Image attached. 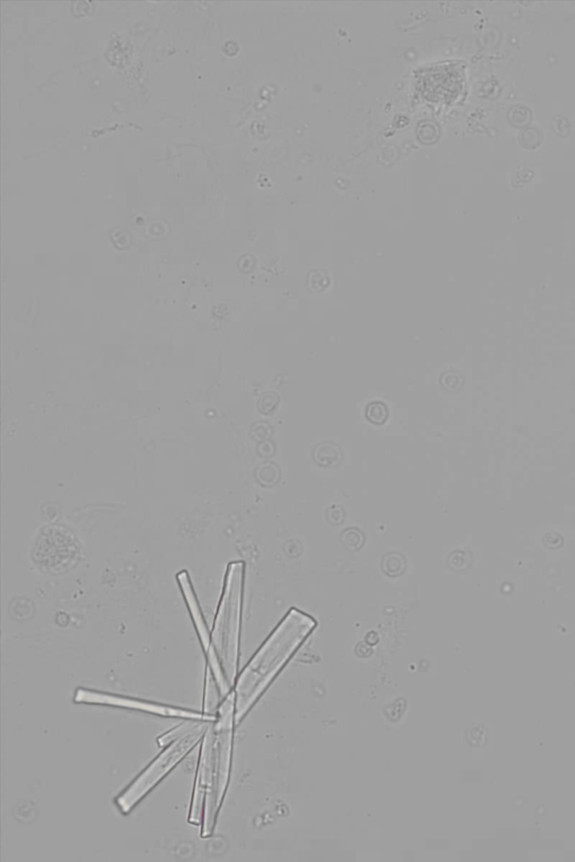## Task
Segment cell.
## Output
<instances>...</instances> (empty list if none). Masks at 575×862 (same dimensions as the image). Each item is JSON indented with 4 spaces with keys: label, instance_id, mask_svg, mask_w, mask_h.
I'll return each instance as SVG.
<instances>
[{
    "label": "cell",
    "instance_id": "cell-2",
    "mask_svg": "<svg viewBox=\"0 0 575 862\" xmlns=\"http://www.w3.org/2000/svg\"><path fill=\"white\" fill-rule=\"evenodd\" d=\"M315 627L316 621L304 612L293 608L286 614L235 682V723L244 719Z\"/></svg>",
    "mask_w": 575,
    "mask_h": 862
},
{
    "label": "cell",
    "instance_id": "cell-5",
    "mask_svg": "<svg viewBox=\"0 0 575 862\" xmlns=\"http://www.w3.org/2000/svg\"><path fill=\"white\" fill-rule=\"evenodd\" d=\"M75 703L84 704L109 705V706L123 707L128 710L142 711L147 713L156 714L160 717H180V719H196V721H209L215 722L216 715L198 713L195 711L179 709L170 705L159 704L156 702L142 701L137 698H126L121 695L109 694V693L97 692L87 689H78L75 694Z\"/></svg>",
    "mask_w": 575,
    "mask_h": 862
},
{
    "label": "cell",
    "instance_id": "cell-6",
    "mask_svg": "<svg viewBox=\"0 0 575 862\" xmlns=\"http://www.w3.org/2000/svg\"><path fill=\"white\" fill-rule=\"evenodd\" d=\"M178 580H179L181 589H182L184 598H186L188 606H189L190 614H191V617H193V622H195L197 631H198V635H199L200 642H201L202 647L205 649V652H208V649L210 648V645H212V639H210L208 629H207L205 620H204L201 611H200L199 604H198V602H197L196 595H195V593H193V587H191V583H190L189 576H188L186 571H182V573H179V574H178Z\"/></svg>",
    "mask_w": 575,
    "mask_h": 862
},
{
    "label": "cell",
    "instance_id": "cell-8",
    "mask_svg": "<svg viewBox=\"0 0 575 862\" xmlns=\"http://www.w3.org/2000/svg\"><path fill=\"white\" fill-rule=\"evenodd\" d=\"M199 722L200 721H196V719H188L186 722L181 723L180 726H175L173 730L167 732L158 739L160 747L165 748L178 739H180L181 737L187 735Z\"/></svg>",
    "mask_w": 575,
    "mask_h": 862
},
{
    "label": "cell",
    "instance_id": "cell-1",
    "mask_svg": "<svg viewBox=\"0 0 575 862\" xmlns=\"http://www.w3.org/2000/svg\"><path fill=\"white\" fill-rule=\"evenodd\" d=\"M235 692L232 691L218 707L217 719L209 722L201 740L196 783L190 805L189 821L201 825V837H212L230 780Z\"/></svg>",
    "mask_w": 575,
    "mask_h": 862
},
{
    "label": "cell",
    "instance_id": "cell-10",
    "mask_svg": "<svg viewBox=\"0 0 575 862\" xmlns=\"http://www.w3.org/2000/svg\"><path fill=\"white\" fill-rule=\"evenodd\" d=\"M369 410L376 412L372 420H374V421H383L382 415H380V413L386 412V408H384L382 404H372L369 406Z\"/></svg>",
    "mask_w": 575,
    "mask_h": 862
},
{
    "label": "cell",
    "instance_id": "cell-3",
    "mask_svg": "<svg viewBox=\"0 0 575 862\" xmlns=\"http://www.w3.org/2000/svg\"><path fill=\"white\" fill-rule=\"evenodd\" d=\"M244 564L230 565L224 595L218 608L212 631V647L217 654L226 680L233 687L236 682L240 641L241 606H242Z\"/></svg>",
    "mask_w": 575,
    "mask_h": 862
},
{
    "label": "cell",
    "instance_id": "cell-4",
    "mask_svg": "<svg viewBox=\"0 0 575 862\" xmlns=\"http://www.w3.org/2000/svg\"><path fill=\"white\" fill-rule=\"evenodd\" d=\"M208 724L209 721H200L189 733L165 747L147 769L116 798V805L121 813H131L134 806L143 800V797L147 796L161 782V779L164 778L170 770L173 769L178 763L201 741Z\"/></svg>",
    "mask_w": 575,
    "mask_h": 862
},
{
    "label": "cell",
    "instance_id": "cell-7",
    "mask_svg": "<svg viewBox=\"0 0 575 862\" xmlns=\"http://www.w3.org/2000/svg\"><path fill=\"white\" fill-rule=\"evenodd\" d=\"M221 695L217 682L215 680L214 674H212L210 667H207L206 670V685H205V702H204V713L209 714V715H216L217 714L218 707H219V701H221Z\"/></svg>",
    "mask_w": 575,
    "mask_h": 862
},
{
    "label": "cell",
    "instance_id": "cell-9",
    "mask_svg": "<svg viewBox=\"0 0 575 862\" xmlns=\"http://www.w3.org/2000/svg\"><path fill=\"white\" fill-rule=\"evenodd\" d=\"M522 145L528 147V149H534L536 146L539 145L541 140V131H538L537 128H527L522 133Z\"/></svg>",
    "mask_w": 575,
    "mask_h": 862
}]
</instances>
